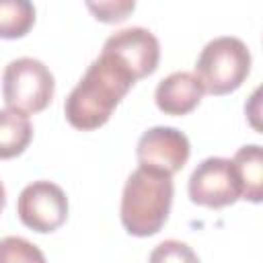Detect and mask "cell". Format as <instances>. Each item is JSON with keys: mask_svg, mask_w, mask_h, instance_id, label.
Masks as SVG:
<instances>
[{"mask_svg": "<svg viewBox=\"0 0 263 263\" xmlns=\"http://www.w3.org/2000/svg\"><path fill=\"white\" fill-rule=\"evenodd\" d=\"M134 84L136 80L123 66L101 53L86 68L84 76L78 80L64 103V115L68 123L82 132L105 125L113 109Z\"/></svg>", "mask_w": 263, "mask_h": 263, "instance_id": "obj_1", "label": "cell"}, {"mask_svg": "<svg viewBox=\"0 0 263 263\" xmlns=\"http://www.w3.org/2000/svg\"><path fill=\"white\" fill-rule=\"evenodd\" d=\"M173 177L138 166L125 181L121 193L119 218L123 228L134 236L156 234L173 205Z\"/></svg>", "mask_w": 263, "mask_h": 263, "instance_id": "obj_2", "label": "cell"}, {"mask_svg": "<svg viewBox=\"0 0 263 263\" xmlns=\"http://www.w3.org/2000/svg\"><path fill=\"white\" fill-rule=\"evenodd\" d=\"M251 72V51L238 37H216L201 49L195 76L210 95H228L236 90Z\"/></svg>", "mask_w": 263, "mask_h": 263, "instance_id": "obj_3", "label": "cell"}, {"mask_svg": "<svg viewBox=\"0 0 263 263\" xmlns=\"http://www.w3.org/2000/svg\"><path fill=\"white\" fill-rule=\"evenodd\" d=\"M55 92V80L49 68L35 58H16L8 62L2 74V95L8 109L33 115L43 111Z\"/></svg>", "mask_w": 263, "mask_h": 263, "instance_id": "obj_4", "label": "cell"}, {"mask_svg": "<svg viewBox=\"0 0 263 263\" xmlns=\"http://www.w3.org/2000/svg\"><path fill=\"white\" fill-rule=\"evenodd\" d=\"M187 191L191 201L197 205H232L236 199H240V183L232 160L222 156H210L201 160L189 177Z\"/></svg>", "mask_w": 263, "mask_h": 263, "instance_id": "obj_5", "label": "cell"}, {"mask_svg": "<svg viewBox=\"0 0 263 263\" xmlns=\"http://www.w3.org/2000/svg\"><path fill=\"white\" fill-rule=\"evenodd\" d=\"M16 212L27 228L41 234L53 232L68 218V197L51 181H33L21 191Z\"/></svg>", "mask_w": 263, "mask_h": 263, "instance_id": "obj_6", "label": "cell"}, {"mask_svg": "<svg viewBox=\"0 0 263 263\" xmlns=\"http://www.w3.org/2000/svg\"><path fill=\"white\" fill-rule=\"evenodd\" d=\"M101 53L113 58L138 82L140 78L150 76L158 68L160 43L152 31L144 27H129L115 31L105 41Z\"/></svg>", "mask_w": 263, "mask_h": 263, "instance_id": "obj_7", "label": "cell"}, {"mask_svg": "<svg viewBox=\"0 0 263 263\" xmlns=\"http://www.w3.org/2000/svg\"><path fill=\"white\" fill-rule=\"evenodd\" d=\"M189 154V138L181 129L168 125H156L146 129L136 146L138 164L142 168L158 171L171 177L187 164Z\"/></svg>", "mask_w": 263, "mask_h": 263, "instance_id": "obj_8", "label": "cell"}, {"mask_svg": "<svg viewBox=\"0 0 263 263\" xmlns=\"http://www.w3.org/2000/svg\"><path fill=\"white\" fill-rule=\"evenodd\" d=\"M203 97V86L193 72H173L162 78L154 90L156 107L166 115L191 113Z\"/></svg>", "mask_w": 263, "mask_h": 263, "instance_id": "obj_9", "label": "cell"}, {"mask_svg": "<svg viewBox=\"0 0 263 263\" xmlns=\"http://www.w3.org/2000/svg\"><path fill=\"white\" fill-rule=\"evenodd\" d=\"M238 183H240V197L253 203L263 199V150L257 144H247L238 148L232 158Z\"/></svg>", "mask_w": 263, "mask_h": 263, "instance_id": "obj_10", "label": "cell"}, {"mask_svg": "<svg viewBox=\"0 0 263 263\" xmlns=\"http://www.w3.org/2000/svg\"><path fill=\"white\" fill-rule=\"evenodd\" d=\"M33 138V125L29 121V115L14 111V109H2L0 111V158H14L27 150Z\"/></svg>", "mask_w": 263, "mask_h": 263, "instance_id": "obj_11", "label": "cell"}, {"mask_svg": "<svg viewBox=\"0 0 263 263\" xmlns=\"http://www.w3.org/2000/svg\"><path fill=\"white\" fill-rule=\"evenodd\" d=\"M35 25V6L29 0H0V39L25 37Z\"/></svg>", "mask_w": 263, "mask_h": 263, "instance_id": "obj_12", "label": "cell"}, {"mask_svg": "<svg viewBox=\"0 0 263 263\" xmlns=\"http://www.w3.org/2000/svg\"><path fill=\"white\" fill-rule=\"evenodd\" d=\"M0 263H47L39 247L23 236L0 238Z\"/></svg>", "mask_w": 263, "mask_h": 263, "instance_id": "obj_13", "label": "cell"}, {"mask_svg": "<svg viewBox=\"0 0 263 263\" xmlns=\"http://www.w3.org/2000/svg\"><path fill=\"white\" fill-rule=\"evenodd\" d=\"M148 263H199V257L187 242L168 238L152 249Z\"/></svg>", "mask_w": 263, "mask_h": 263, "instance_id": "obj_14", "label": "cell"}, {"mask_svg": "<svg viewBox=\"0 0 263 263\" xmlns=\"http://www.w3.org/2000/svg\"><path fill=\"white\" fill-rule=\"evenodd\" d=\"M88 10L95 14V18L103 21V23H119L123 18H127V14L136 8L134 0H119V2H88L86 4Z\"/></svg>", "mask_w": 263, "mask_h": 263, "instance_id": "obj_15", "label": "cell"}, {"mask_svg": "<svg viewBox=\"0 0 263 263\" xmlns=\"http://www.w3.org/2000/svg\"><path fill=\"white\" fill-rule=\"evenodd\" d=\"M4 205H6V189H4V185L0 181V212L4 210Z\"/></svg>", "mask_w": 263, "mask_h": 263, "instance_id": "obj_16", "label": "cell"}]
</instances>
